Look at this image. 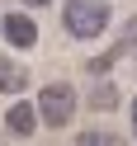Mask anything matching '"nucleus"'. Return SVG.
Listing matches in <instances>:
<instances>
[{
  "mask_svg": "<svg viewBox=\"0 0 137 146\" xmlns=\"http://www.w3.org/2000/svg\"><path fill=\"white\" fill-rule=\"evenodd\" d=\"M61 24L71 38H99L109 29V5L104 0H66L61 5Z\"/></svg>",
  "mask_w": 137,
  "mask_h": 146,
  "instance_id": "nucleus-1",
  "label": "nucleus"
},
{
  "mask_svg": "<svg viewBox=\"0 0 137 146\" xmlns=\"http://www.w3.org/2000/svg\"><path fill=\"white\" fill-rule=\"evenodd\" d=\"M76 90L66 85V80H52V85H43V94H38V118L47 127H66L71 118H76Z\"/></svg>",
  "mask_w": 137,
  "mask_h": 146,
  "instance_id": "nucleus-2",
  "label": "nucleus"
},
{
  "mask_svg": "<svg viewBox=\"0 0 137 146\" xmlns=\"http://www.w3.org/2000/svg\"><path fill=\"white\" fill-rule=\"evenodd\" d=\"M0 33H5V42L19 47V52L38 42V24H33L29 14H5V19H0Z\"/></svg>",
  "mask_w": 137,
  "mask_h": 146,
  "instance_id": "nucleus-3",
  "label": "nucleus"
},
{
  "mask_svg": "<svg viewBox=\"0 0 137 146\" xmlns=\"http://www.w3.org/2000/svg\"><path fill=\"white\" fill-rule=\"evenodd\" d=\"M5 127H10L14 137H33V127H38V104H29V99L10 104V113H5Z\"/></svg>",
  "mask_w": 137,
  "mask_h": 146,
  "instance_id": "nucleus-4",
  "label": "nucleus"
},
{
  "mask_svg": "<svg viewBox=\"0 0 137 146\" xmlns=\"http://www.w3.org/2000/svg\"><path fill=\"white\" fill-rule=\"evenodd\" d=\"M24 85H29V71L14 57H0V94H19Z\"/></svg>",
  "mask_w": 137,
  "mask_h": 146,
  "instance_id": "nucleus-5",
  "label": "nucleus"
},
{
  "mask_svg": "<svg viewBox=\"0 0 137 146\" xmlns=\"http://www.w3.org/2000/svg\"><path fill=\"white\" fill-rule=\"evenodd\" d=\"M90 108H99V113H109V108H118V90L109 85V80H99V85L90 90Z\"/></svg>",
  "mask_w": 137,
  "mask_h": 146,
  "instance_id": "nucleus-6",
  "label": "nucleus"
},
{
  "mask_svg": "<svg viewBox=\"0 0 137 146\" xmlns=\"http://www.w3.org/2000/svg\"><path fill=\"white\" fill-rule=\"evenodd\" d=\"M76 146H114V137L99 132V127H90V132H80V137H76Z\"/></svg>",
  "mask_w": 137,
  "mask_h": 146,
  "instance_id": "nucleus-7",
  "label": "nucleus"
},
{
  "mask_svg": "<svg viewBox=\"0 0 137 146\" xmlns=\"http://www.w3.org/2000/svg\"><path fill=\"white\" fill-rule=\"evenodd\" d=\"M123 47H137V14L128 19V29H123Z\"/></svg>",
  "mask_w": 137,
  "mask_h": 146,
  "instance_id": "nucleus-8",
  "label": "nucleus"
},
{
  "mask_svg": "<svg viewBox=\"0 0 137 146\" xmlns=\"http://www.w3.org/2000/svg\"><path fill=\"white\" fill-rule=\"evenodd\" d=\"M132 132H137V94H132Z\"/></svg>",
  "mask_w": 137,
  "mask_h": 146,
  "instance_id": "nucleus-9",
  "label": "nucleus"
},
{
  "mask_svg": "<svg viewBox=\"0 0 137 146\" xmlns=\"http://www.w3.org/2000/svg\"><path fill=\"white\" fill-rule=\"evenodd\" d=\"M24 5H47V0H24Z\"/></svg>",
  "mask_w": 137,
  "mask_h": 146,
  "instance_id": "nucleus-10",
  "label": "nucleus"
}]
</instances>
